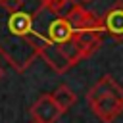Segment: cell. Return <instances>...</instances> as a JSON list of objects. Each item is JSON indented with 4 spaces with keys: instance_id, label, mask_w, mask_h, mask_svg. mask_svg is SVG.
Instances as JSON below:
<instances>
[{
    "instance_id": "8992f818",
    "label": "cell",
    "mask_w": 123,
    "mask_h": 123,
    "mask_svg": "<svg viewBox=\"0 0 123 123\" xmlns=\"http://www.w3.org/2000/svg\"><path fill=\"white\" fill-rule=\"evenodd\" d=\"M52 98H54L56 104L62 108V111H67V110L77 102V94H75L73 88L67 86V85H60V86L52 92Z\"/></svg>"
},
{
    "instance_id": "6da1fadb",
    "label": "cell",
    "mask_w": 123,
    "mask_h": 123,
    "mask_svg": "<svg viewBox=\"0 0 123 123\" xmlns=\"http://www.w3.org/2000/svg\"><path fill=\"white\" fill-rule=\"evenodd\" d=\"M50 15L44 0H0V54L15 71L40 58Z\"/></svg>"
},
{
    "instance_id": "5b68a950",
    "label": "cell",
    "mask_w": 123,
    "mask_h": 123,
    "mask_svg": "<svg viewBox=\"0 0 123 123\" xmlns=\"http://www.w3.org/2000/svg\"><path fill=\"white\" fill-rule=\"evenodd\" d=\"M104 23V31L115 38V40H123V2H115L102 17Z\"/></svg>"
},
{
    "instance_id": "9c48e42d",
    "label": "cell",
    "mask_w": 123,
    "mask_h": 123,
    "mask_svg": "<svg viewBox=\"0 0 123 123\" xmlns=\"http://www.w3.org/2000/svg\"><path fill=\"white\" fill-rule=\"evenodd\" d=\"M79 2H85V4H86V2H92V0H79Z\"/></svg>"
},
{
    "instance_id": "3957f363",
    "label": "cell",
    "mask_w": 123,
    "mask_h": 123,
    "mask_svg": "<svg viewBox=\"0 0 123 123\" xmlns=\"http://www.w3.org/2000/svg\"><path fill=\"white\" fill-rule=\"evenodd\" d=\"M63 15L67 17V21L71 23L75 33H79V31H104L102 17H98L90 10H85L79 2H75Z\"/></svg>"
},
{
    "instance_id": "7a4b0ae2",
    "label": "cell",
    "mask_w": 123,
    "mask_h": 123,
    "mask_svg": "<svg viewBox=\"0 0 123 123\" xmlns=\"http://www.w3.org/2000/svg\"><path fill=\"white\" fill-rule=\"evenodd\" d=\"M86 102L102 123H113L123 113V88L111 75H104L86 92Z\"/></svg>"
},
{
    "instance_id": "30bf717a",
    "label": "cell",
    "mask_w": 123,
    "mask_h": 123,
    "mask_svg": "<svg viewBox=\"0 0 123 123\" xmlns=\"http://www.w3.org/2000/svg\"><path fill=\"white\" fill-rule=\"evenodd\" d=\"M31 123H40V121H37V119H33V121H31Z\"/></svg>"
},
{
    "instance_id": "ba28073f",
    "label": "cell",
    "mask_w": 123,
    "mask_h": 123,
    "mask_svg": "<svg viewBox=\"0 0 123 123\" xmlns=\"http://www.w3.org/2000/svg\"><path fill=\"white\" fill-rule=\"evenodd\" d=\"M4 77V69H2V65H0V79Z\"/></svg>"
},
{
    "instance_id": "277c9868",
    "label": "cell",
    "mask_w": 123,
    "mask_h": 123,
    "mask_svg": "<svg viewBox=\"0 0 123 123\" xmlns=\"http://www.w3.org/2000/svg\"><path fill=\"white\" fill-rule=\"evenodd\" d=\"M62 108L56 104L52 94H42L38 100L31 106V117L40 121V123H56L62 115Z\"/></svg>"
},
{
    "instance_id": "52a82bcc",
    "label": "cell",
    "mask_w": 123,
    "mask_h": 123,
    "mask_svg": "<svg viewBox=\"0 0 123 123\" xmlns=\"http://www.w3.org/2000/svg\"><path fill=\"white\" fill-rule=\"evenodd\" d=\"M75 2H77V0H44L46 8H48L54 15H63Z\"/></svg>"
}]
</instances>
